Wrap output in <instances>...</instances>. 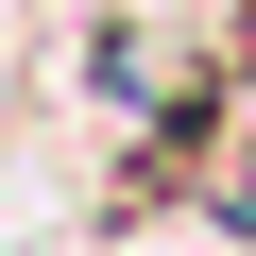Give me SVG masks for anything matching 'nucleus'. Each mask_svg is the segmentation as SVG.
<instances>
[{
	"label": "nucleus",
	"instance_id": "f03ea898",
	"mask_svg": "<svg viewBox=\"0 0 256 256\" xmlns=\"http://www.w3.org/2000/svg\"><path fill=\"white\" fill-rule=\"evenodd\" d=\"M239 68H256V0H239Z\"/></svg>",
	"mask_w": 256,
	"mask_h": 256
},
{
	"label": "nucleus",
	"instance_id": "f257e3e1",
	"mask_svg": "<svg viewBox=\"0 0 256 256\" xmlns=\"http://www.w3.org/2000/svg\"><path fill=\"white\" fill-rule=\"evenodd\" d=\"M222 222L256 239V86H239V137H222Z\"/></svg>",
	"mask_w": 256,
	"mask_h": 256
}]
</instances>
